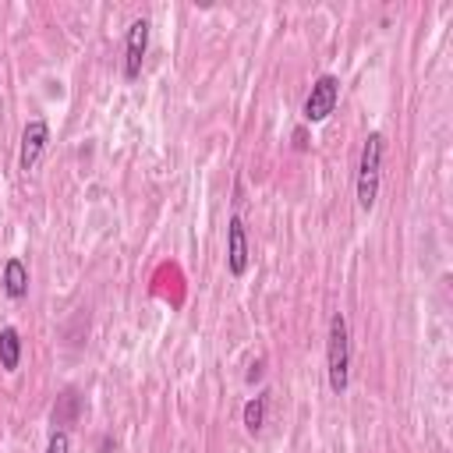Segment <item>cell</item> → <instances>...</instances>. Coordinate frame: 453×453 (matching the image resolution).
Returning <instances> with one entry per match:
<instances>
[{
    "label": "cell",
    "mask_w": 453,
    "mask_h": 453,
    "mask_svg": "<svg viewBox=\"0 0 453 453\" xmlns=\"http://www.w3.org/2000/svg\"><path fill=\"white\" fill-rule=\"evenodd\" d=\"M248 258H251L248 230H244L241 216H230V223H226V269H230V276H244Z\"/></svg>",
    "instance_id": "8992f818"
},
{
    "label": "cell",
    "mask_w": 453,
    "mask_h": 453,
    "mask_svg": "<svg viewBox=\"0 0 453 453\" xmlns=\"http://www.w3.org/2000/svg\"><path fill=\"white\" fill-rule=\"evenodd\" d=\"M99 453H110V435H103V439H99Z\"/></svg>",
    "instance_id": "7c38bea8"
},
{
    "label": "cell",
    "mask_w": 453,
    "mask_h": 453,
    "mask_svg": "<svg viewBox=\"0 0 453 453\" xmlns=\"http://www.w3.org/2000/svg\"><path fill=\"white\" fill-rule=\"evenodd\" d=\"M326 372H329V389L340 396L350 386V326L343 311H333L329 333H326Z\"/></svg>",
    "instance_id": "6da1fadb"
},
{
    "label": "cell",
    "mask_w": 453,
    "mask_h": 453,
    "mask_svg": "<svg viewBox=\"0 0 453 453\" xmlns=\"http://www.w3.org/2000/svg\"><path fill=\"white\" fill-rule=\"evenodd\" d=\"M78 407H81L78 393H74V389H64L60 400H57V407H53V425H67V421H74V418H78Z\"/></svg>",
    "instance_id": "30bf717a"
},
{
    "label": "cell",
    "mask_w": 453,
    "mask_h": 453,
    "mask_svg": "<svg viewBox=\"0 0 453 453\" xmlns=\"http://www.w3.org/2000/svg\"><path fill=\"white\" fill-rule=\"evenodd\" d=\"M149 18H134L127 25V42H124V78L134 81L142 74V60H145V50H149Z\"/></svg>",
    "instance_id": "277c9868"
},
{
    "label": "cell",
    "mask_w": 453,
    "mask_h": 453,
    "mask_svg": "<svg viewBox=\"0 0 453 453\" xmlns=\"http://www.w3.org/2000/svg\"><path fill=\"white\" fill-rule=\"evenodd\" d=\"M46 453H71V439L64 428H53L50 439H46Z\"/></svg>",
    "instance_id": "8fae6325"
},
{
    "label": "cell",
    "mask_w": 453,
    "mask_h": 453,
    "mask_svg": "<svg viewBox=\"0 0 453 453\" xmlns=\"http://www.w3.org/2000/svg\"><path fill=\"white\" fill-rule=\"evenodd\" d=\"M340 103V78L336 74H319L311 81V92L304 96V106H301V117L304 124H319L326 120Z\"/></svg>",
    "instance_id": "3957f363"
},
{
    "label": "cell",
    "mask_w": 453,
    "mask_h": 453,
    "mask_svg": "<svg viewBox=\"0 0 453 453\" xmlns=\"http://www.w3.org/2000/svg\"><path fill=\"white\" fill-rule=\"evenodd\" d=\"M4 294L11 301H21L28 294V265L21 258H7L4 262Z\"/></svg>",
    "instance_id": "52a82bcc"
},
{
    "label": "cell",
    "mask_w": 453,
    "mask_h": 453,
    "mask_svg": "<svg viewBox=\"0 0 453 453\" xmlns=\"http://www.w3.org/2000/svg\"><path fill=\"white\" fill-rule=\"evenodd\" d=\"M18 365H21V333L14 326H4L0 329V368L14 372Z\"/></svg>",
    "instance_id": "ba28073f"
},
{
    "label": "cell",
    "mask_w": 453,
    "mask_h": 453,
    "mask_svg": "<svg viewBox=\"0 0 453 453\" xmlns=\"http://www.w3.org/2000/svg\"><path fill=\"white\" fill-rule=\"evenodd\" d=\"M265 407H269V393H255V396L244 403L241 418H244V428H248V432H262V425H265Z\"/></svg>",
    "instance_id": "9c48e42d"
},
{
    "label": "cell",
    "mask_w": 453,
    "mask_h": 453,
    "mask_svg": "<svg viewBox=\"0 0 453 453\" xmlns=\"http://www.w3.org/2000/svg\"><path fill=\"white\" fill-rule=\"evenodd\" d=\"M382 156H386V138L382 131H368L357 159V205L368 212L379 198V177H382Z\"/></svg>",
    "instance_id": "7a4b0ae2"
},
{
    "label": "cell",
    "mask_w": 453,
    "mask_h": 453,
    "mask_svg": "<svg viewBox=\"0 0 453 453\" xmlns=\"http://www.w3.org/2000/svg\"><path fill=\"white\" fill-rule=\"evenodd\" d=\"M46 142H50V124H46L42 117L28 120V124H25V131H21V152H18V166H21L25 173H28V170H35V163H39V156H42Z\"/></svg>",
    "instance_id": "5b68a950"
}]
</instances>
